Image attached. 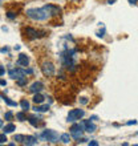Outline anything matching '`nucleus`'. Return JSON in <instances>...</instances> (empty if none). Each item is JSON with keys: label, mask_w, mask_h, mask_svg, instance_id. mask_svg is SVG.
<instances>
[{"label": "nucleus", "mask_w": 138, "mask_h": 146, "mask_svg": "<svg viewBox=\"0 0 138 146\" xmlns=\"http://www.w3.org/2000/svg\"><path fill=\"white\" fill-rule=\"evenodd\" d=\"M16 118L19 119V121H24V119H25V115H24L23 111H20V113H17V114H16Z\"/></svg>", "instance_id": "6ab92c4d"}, {"label": "nucleus", "mask_w": 138, "mask_h": 146, "mask_svg": "<svg viewBox=\"0 0 138 146\" xmlns=\"http://www.w3.org/2000/svg\"><path fill=\"white\" fill-rule=\"evenodd\" d=\"M41 137L45 139V141H49V142H56L57 138H58L57 133H56L54 130H44L42 131V134H41Z\"/></svg>", "instance_id": "7ed1b4c3"}, {"label": "nucleus", "mask_w": 138, "mask_h": 146, "mask_svg": "<svg viewBox=\"0 0 138 146\" xmlns=\"http://www.w3.org/2000/svg\"><path fill=\"white\" fill-rule=\"evenodd\" d=\"M7 141V135H5V133L4 134H0V143H4Z\"/></svg>", "instance_id": "4be33fe9"}, {"label": "nucleus", "mask_w": 138, "mask_h": 146, "mask_svg": "<svg viewBox=\"0 0 138 146\" xmlns=\"http://www.w3.org/2000/svg\"><path fill=\"white\" fill-rule=\"evenodd\" d=\"M84 114H85V111L82 110V109H73V110L69 111L68 121L69 122H76V121H78L80 118H82Z\"/></svg>", "instance_id": "f03ea898"}, {"label": "nucleus", "mask_w": 138, "mask_h": 146, "mask_svg": "<svg viewBox=\"0 0 138 146\" xmlns=\"http://www.w3.org/2000/svg\"><path fill=\"white\" fill-rule=\"evenodd\" d=\"M23 143L24 145H37V138L32 137V135H28V137H24Z\"/></svg>", "instance_id": "9d476101"}, {"label": "nucleus", "mask_w": 138, "mask_h": 146, "mask_svg": "<svg viewBox=\"0 0 138 146\" xmlns=\"http://www.w3.org/2000/svg\"><path fill=\"white\" fill-rule=\"evenodd\" d=\"M48 109H49V105H38V106H36V108H34V111L44 113V111H46Z\"/></svg>", "instance_id": "ddd939ff"}, {"label": "nucleus", "mask_w": 138, "mask_h": 146, "mask_svg": "<svg viewBox=\"0 0 138 146\" xmlns=\"http://www.w3.org/2000/svg\"><path fill=\"white\" fill-rule=\"evenodd\" d=\"M134 123H137V121H135V119H133V121H129V122H127V125H134Z\"/></svg>", "instance_id": "c85d7f7f"}, {"label": "nucleus", "mask_w": 138, "mask_h": 146, "mask_svg": "<svg viewBox=\"0 0 138 146\" xmlns=\"http://www.w3.org/2000/svg\"><path fill=\"white\" fill-rule=\"evenodd\" d=\"M46 9H48V12L50 13V16L52 15H58L60 13V8L56 7V5H52V4H48V5H45Z\"/></svg>", "instance_id": "9b49d317"}, {"label": "nucleus", "mask_w": 138, "mask_h": 146, "mask_svg": "<svg viewBox=\"0 0 138 146\" xmlns=\"http://www.w3.org/2000/svg\"><path fill=\"white\" fill-rule=\"evenodd\" d=\"M17 64L21 66H28V64H29V58L27 57V54L24 53H20L19 54V58H17Z\"/></svg>", "instance_id": "423d86ee"}, {"label": "nucleus", "mask_w": 138, "mask_h": 146, "mask_svg": "<svg viewBox=\"0 0 138 146\" xmlns=\"http://www.w3.org/2000/svg\"><path fill=\"white\" fill-rule=\"evenodd\" d=\"M88 145L89 146H97V145H98V142H97V141H90Z\"/></svg>", "instance_id": "393cba45"}, {"label": "nucleus", "mask_w": 138, "mask_h": 146, "mask_svg": "<svg viewBox=\"0 0 138 146\" xmlns=\"http://www.w3.org/2000/svg\"><path fill=\"white\" fill-rule=\"evenodd\" d=\"M3 126V121H1V119H0V127Z\"/></svg>", "instance_id": "473e14b6"}, {"label": "nucleus", "mask_w": 138, "mask_h": 146, "mask_svg": "<svg viewBox=\"0 0 138 146\" xmlns=\"http://www.w3.org/2000/svg\"><path fill=\"white\" fill-rule=\"evenodd\" d=\"M15 129H16V126L13 125V123H8L7 126L4 127V133H5V134H7V133H12Z\"/></svg>", "instance_id": "4468645a"}, {"label": "nucleus", "mask_w": 138, "mask_h": 146, "mask_svg": "<svg viewBox=\"0 0 138 146\" xmlns=\"http://www.w3.org/2000/svg\"><path fill=\"white\" fill-rule=\"evenodd\" d=\"M4 73H5V69H4L3 66H0V76H3Z\"/></svg>", "instance_id": "bb28decb"}, {"label": "nucleus", "mask_w": 138, "mask_h": 146, "mask_svg": "<svg viewBox=\"0 0 138 146\" xmlns=\"http://www.w3.org/2000/svg\"><path fill=\"white\" fill-rule=\"evenodd\" d=\"M80 102H81V104H86V102H88V100H86V98H81Z\"/></svg>", "instance_id": "cd10ccee"}, {"label": "nucleus", "mask_w": 138, "mask_h": 146, "mask_svg": "<svg viewBox=\"0 0 138 146\" xmlns=\"http://www.w3.org/2000/svg\"><path fill=\"white\" fill-rule=\"evenodd\" d=\"M42 101H44V96H41L40 93H36L33 97V102L34 104H41Z\"/></svg>", "instance_id": "f8f14e48"}, {"label": "nucleus", "mask_w": 138, "mask_h": 146, "mask_svg": "<svg viewBox=\"0 0 138 146\" xmlns=\"http://www.w3.org/2000/svg\"><path fill=\"white\" fill-rule=\"evenodd\" d=\"M15 141H19V142H23V141H24V135H21V134H17V135H15Z\"/></svg>", "instance_id": "412c9836"}, {"label": "nucleus", "mask_w": 138, "mask_h": 146, "mask_svg": "<svg viewBox=\"0 0 138 146\" xmlns=\"http://www.w3.org/2000/svg\"><path fill=\"white\" fill-rule=\"evenodd\" d=\"M25 33H27V36L29 38H37V37H40V36H41V33H40V32L34 31V29H32V28H27V29H25Z\"/></svg>", "instance_id": "6e6552de"}, {"label": "nucleus", "mask_w": 138, "mask_h": 146, "mask_svg": "<svg viewBox=\"0 0 138 146\" xmlns=\"http://www.w3.org/2000/svg\"><path fill=\"white\" fill-rule=\"evenodd\" d=\"M42 88H44V85H42V82H40V81H36V82H33V84L31 85V88H29V90H31L32 93H38L40 90H42Z\"/></svg>", "instance_id": "0eeeda50"}, {"label": "nucleus", "mask_w": 138, "mask_h": 146, "mask_svg": "<svg viewBox=\"0 0 138 146\" xmlns=\"http://www.w3.org/2000/svg\"><path fill=\"white\" fill-rule=\"evenodd\" d=\"M84 127H85V130L88 131V133H93V131L97 129V126L92 122V121H85V122H84Z\"/></svg>", "instance_id": "1a4fd4ad"}, {"label": "nucleus", "mask_w": 138, "mask_h": 146, "mask_svg": "<svg viewBox=\"0 0 138 146\" xmlns=\"http://www.w3.org/2000/svg\"><path fill=\"white\" fill-rule=\"evenodd\" d=\"M27 16L31 17L32 20H37V21H41V20H46L50 16V13L48 12L46 7L44 5L42 8H29L27 9Z\"/></svg>", "instance_id": "f257e3e1"}, {"label": "nucleus", "mask_w": 138, "mask_h": 146, "mask_svg": "<svg viewBox=\"0 0 138 146\" xmlns=\"http://www.w3.org/2000/svg\"><path fill=\"white\" fill-rule=\"evenodd\" d=\"M0 85H3V86H4V85H5V81H4V80H0Z\"/></svg>", "instance_id": "7c9ffc66"}, {"label": "nucleus", "mask_w": 138, "mask_h": 146, "mask_svg": "<svg viewBox=\"0 0 138 146\" xmlns=\"http://www.w3.org/2000/svg\"><path fill=\"white\" fill-rule=\"evenodd\" d=\"M81 134H82V130L73 131V133H72V135H73V137H74V138H76V139H78V138H80V137H81Z\"/></svg>", "instance_id": "aec40b11"}, {"label": "nucleus", "mask_w": 138, "mask_h": 146, "mask_svg": "<svg viewBox=\"0 0 138 146\" xmlns=\"http://www.w3.org/2000/svg\"><path fill=\"white\" fill-rule=\"evenodd\" d=\"M20 106L23 108L24 111H27L28 109H29V102H28L27 100H21V101H20Z\"/></svg>", "instance_id": "dca6fc26"}, {"label": "nucleus", "mask_w": 138, "mask_h": 146, "mask_svg": "<svg viewBox=\"0 0 138 146\" xmlns=\"http://www.w3.org/2000/svg\"><path fill=\"white\" fill-rule=\"evenodd\" d=\"M115 3V0H109V4H114Z\"/></svg>", "instance_id": "2f4dec72"}, {"label": "nucleus", "mask_w": 138, "mask_h": 146, "mask_svg": "<svg viewBox=\"0 0 138 146\" xmlns=\"http://www.w3.org/2000/svg\"><path fill=\"white\" fill-rule=\"evenodd\" d=\"M25 70L23 69H11L9 70V77L15 78V80H21V78H25Z\"/></svg>", "instance_id": "20e7f679"}, {"label": "nucleus", "mask_w": 138, "mask_h": 146, "mask_svg": "<svg viewBox=\"0 0 138 146\" xmlns=\"http://www.w3.org/2000/svg\"><path fill=\"white\" fill-rule=\"evenodd\" d=\"M12 115H13V114H12V111H7V113L4 114V118H5V119H11Z\"/></svg>", "instance_id": "5701e85b"}, {"label": "nucleus", "mask_w": 138, "mask_h": 146, "mask_svg": "<svg viewBox=\"0 0 138 146\" xmlns=\"http://www.w3.org/2000/svg\"><path fill=\"white\" fill-rule=\"evenodd\" d=\"M82 127H84V123H74L72 127H70V131H78V130H82Z\"/></svg>", "instance_id": "2eb2a0df"}, {"label": "nucleus", "mask_w": 138, "mask_h": 146, "mask_svg": "<svg viewBox=\"0 0 138 146\" xmlns=\"http://www.w3.org/2000/svg\"><path fill=\"white\" fill-rule=\"evenodd\" d=\"M137 134H138V133H137Z\"/></svg>", "instance_id": "72a5a7b5"}, {"label": "nucleus", "mask_w": 138, "mask_h": 146, "mask_svg": "<svg viewBox=\"0 0 138 146\" xmlns=\"http://www.w3.org/2000/svg\"><path fill=\"white\" fill-rule=\"evenodd\" d=\"M60 141H61L62 143H69V141H70V135L69 134H62L61 137H60Z\"/></svg>", "instance_id": "f3484780"}, {"label": "nucleus", "mask_w": 138, "mask_h": 146, "mask_svg": "<svg viewBox=\"0 0 138 146\" xmlns=\"http://www.w3.org/2000/svg\"><path fill=\"white\" fill-rule=\"evenodd\" d=\"M3 100L5 101V104H7V105H9V106H16V105H17V104H16V102H15V101L9 100L8 97H3Z\"/></svg>", "instance_id": "a211bd4d"}, {"label": "nucleus", "mask_w": 138, "mask_h": 146, "mask_svg": "<svg viewBox=\"0 0 138 146\" xmlns=\"http://www.w3.org/2000/svg\"><path fill=\"white\" fill-rule=\"evenodd\" d=\"M29 122H31L33 126H37V121H36V118H34V117H31V118H29Z\"/></svg>", "instance_id": "b1692460"}, {"label": "nucleus", "mask_w": 138, "mask_h": 146, "mask_svg": "<svg viewBox=\"0 0 138 146\" xmlns=\"http://www.w3.org/2000/svg\"><path fill=\"white\" fill-rule=\"evenodd\" d=\"M137 1L138 0H129V3L130 4H137Z\"/></svg>", "instance_id": "c756f323"}, {"label": "nucleus", "mask_w": 138, "mask_h": 146, "mask_svg": "<svg viewBox=\"0 0 138 146\" xmlns=\"http://www.w3.org/2000/svg\"><path fill=\"white\" fill-rule=\"evenodd\" d=\"M41 70L45 76L50 77V76H53V73H54V66L52 65L50 62H45V64L41 66Z\"/></svg>", "instance_id": "39448f33"}, {"label": "nucleus", "mask_w": 138, "mask_h": 146, "mask_svg": "<svg viewBox=\"0 0 138 146\" xmlns=\"http://www.w3.org/2000/svg\"><path fill=\"white\" fill-rule=\"evenodd\" d=\"M7 16L9 17V19H13V17H15V13H13V12H8Z\"/></svg>", "instance_id": "a878e982"}]
</instances>
